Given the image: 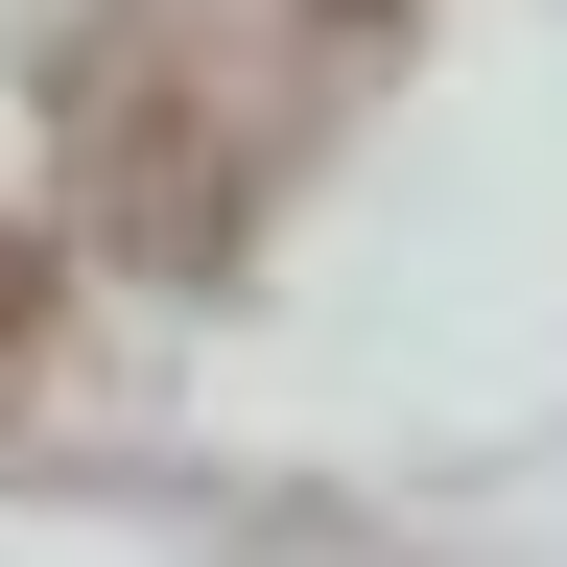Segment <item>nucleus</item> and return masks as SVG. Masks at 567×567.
I'll list each match as a JSON object with an SVG mask.
<instances>
[{
	"mask_svg": "<svg viewBox=\"0 0 567 567\" xmlns=\"http://www.w3.org/2000/svg\"><path fill=\"white\" fill-rule=\"evenodd\" d=\"M0 331H24V237H0Z\"/></svg>",
	"mask_w": 567,
	"mask_h": 567,
	"instance_id": "1",
	"label": "nucleus"
}]
</instances>
